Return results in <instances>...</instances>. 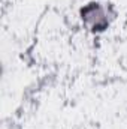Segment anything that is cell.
<instances>
[{
    "instance_id": "1",
    "label": "cell",
    "mask_w": 127,
    "mask_h": 129,
    "mask_svg": "<svg viewBox=\"0 0 127 129\" xmlns=\"http://www.w3.org/2000/svg\"><path fill=\"white\" fill-rule=\"evenodd\" d=\"M82 20L85 24H88L93 30H105L109 26V18H108V11L106 8L102 6V3H88L85 8L81 11Z\"/></svg>"
}]
</instances>
